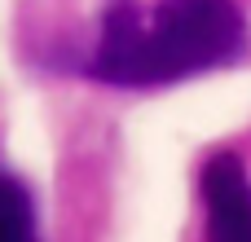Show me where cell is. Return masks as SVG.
I'll use <instances>...</instances> for the list:
<instances>
[{"instance_id": "6da1fadb", "label": "cell", "mask_w": 251, "mask_h": 242, "mask_svg": "<svg viewBox=\"0 0 251 242\" xmlns=\"http://www.w3.org/2000/svg\"><path fill=\"white\" fill-rule=\"evenodd\" d=\"M247 53V22L234 0H119L101 18L88 75L115 88H163Z\"/></svg>"}, {"instance_id": "3957f363", "label": "cell", "mask_w": 251, "mask_h": 242, "mask_svg": "<svg viewBox=\"0 0 251 242\" xmlns=\"http://www.w3.org/2000/svg\"><path fill=\"white\" fill-rule=\"evenodd\" d=\"M0 242H40L35 207L13 176H0Z\"/></svg>"}, {"instance_id": "7a4b0ae2", "label": "cell", "mask_w": 251, "mask_h": 242, "mask_svg": "<svg viewBox=\"0 0 251 242\" xmlns=\"http://www.w3.org/2000/svg\"><path fill=\"white\" fill-rule=\"evenodd\" d=\"M203 242H251V176L238 154H216L203 168Z\"/></svg>"}]
</instances>
